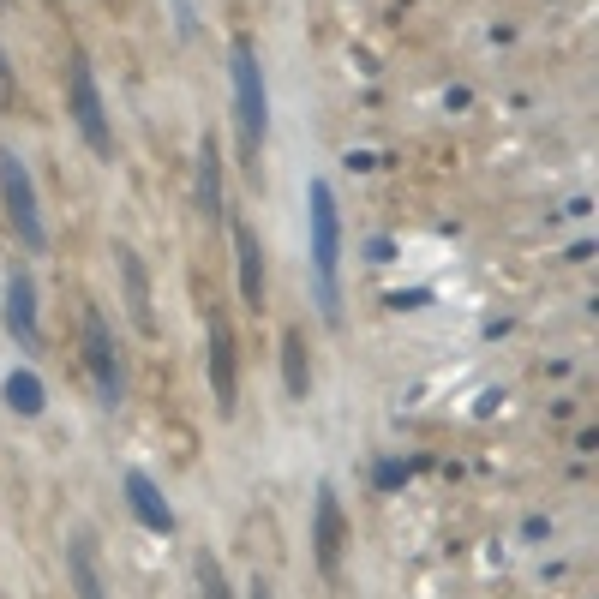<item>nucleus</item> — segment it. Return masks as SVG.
Here are the masks:
<instances>
[{
    "label": "nucleus",
    "mask_w": 599,
    "mask_h": 599,
    "mask_svg": "<svg viewBox=\"0 0 599 599\" xmlns=\"http://www.w3.org/2000/svg\"><path fill=\"white\" fill-rule=\"evenodd\" d=\"M306 216H312V270H318V312L324 324H342V288H336V258H342V222H336V192L324 180L306 186Z\"/></svg>",
    "instance_id": "1"
},
{
    "label": "nucleus",
    "mask_w": 599,
    "mask_h": 599,
    "mask_svg": "<svg viewBox=\"0 0 599 599\" xmlns=\"http://www.w3.org/2000/svg\"><path fill=\"white\" fill-rule=\"evenodd\" d=\"M228 72H234V120H240V150H246V168L258 174V150H264L270 102H264V72H258V54H252V42H234V54H228Z\"/></svg>",
    "instance_id": "2"
},
{
    "label": "nucleus",
    "mask_w": 599,
    "mask_h": 599,
    "mask_svg": "<svg viewBox=\"0 0 599 599\" xmlns=\"http://www.w3.org/2000/svg\"><path fill=\"white\" fill-rule=\"evenodd\" d=\"M0 192H6V216H12V228L24 234V246L42 252L48 228H42V210H36V186H30V174H24V162H18L12 150H0Z\"/></svg>",
    "instance_id": "3"
},
{
    "label": "nucleus",
    "mask_w": 599,
    "mask_h": 599,
    "mask_svg": "<svg viewBox=\"0 0 599 599\" xmlns=\"http://www.w3.org/2000/svg\"><path fill=\"white\" fill-rule=\"evenodd\" d=\"M66 90H72V120H78L84 144H90L96 156H108V150H114V138H108V114H102V96H96V78H90V60H84V54H72Z\"/></svg>",
    "instance_id": "4"
},
{
    "label": "nucleus",
    "mask_w": 599,
    "mask_h": 599,
    "mask_svg": "<svg viewBox=\"0 0 599 599\" xmlns=\"http://www.w3.org/2000/svg\"><path fill=\"white\" fill-rule=\"evenodd\" d=\"M84 360L96 372V390L108 408H120V354H114V336L102 324V312H84Z\"/></svg>",
    "instance_id": "5"
},
{
    "label": "nucleus",
    "mask_w": 599,
    "mask_h": 599,
    "mask_svg": "<svg viewBox=\"0 0 599 599\" xmlns=\"http://www.w3.org/2000/svg\"><path fill=\"white\" fill-rule=\"evenodd\" d=\"M312 552H318L324 576L342 570V504H336V486H318V498H312Z\"/></svg>",
    "instance_id": "6"
},
{
    "label": "nucleus",
    "mask_w": 599,
    "mask_h": 599,
    "mask_svg": "<svg viewBox=\"0 0 599 599\" xmlns=\"http://www.w3.org/2000/svg\"><path fill=\"white\" fill-rule=\"evenodd\" d=\"M210 390H216V414H234V402H240V372H234V336H228L222 318L210 324Z\"/></svg>",
    "instance_id": "7"
},
{
    "label": "nucleus",
    "mask_w": 599,
    "mask_h": 599,
    "mask_svg": "<svg viewBox=\"0 0 599 599\" xmlns=\"http://www.w3.org/2000/svg\"><path fill=\"white\" fill-rule=\"evenodd\" d=\"M6 330H12L24 348H36V288H30L24 270L6 276Z\"/></svg>",
    "instance_id": "8"
},
{
    "label": "nucleus",
    "mask_w": 599,
    "mask_h": 599,
    "mask_svg": "<svg viewBox=\"0 0 599 599\" xmlns=\"http://www.w3.org/2000/svg\"><path fill=\"white\" fill-rule=\"evenodd\" d=\"M126 498H132V510H138V522L150 528V534H174V510L162 504V492H156V480L150 474H126Z\"/></svg>",
    "instance_id": "9"
},
{
    "label": "nucleus",
    "mask_w": 599,
    "mask_h": 599,
    "mask_svg": "<svg viewBox=\"0 0 599 599\" xmlns=\"http://www.w3.org/2000/svg\"><path fill=\"white\" fill-rule=\"evenodd\" d=\"M120 276H126V306H132V324L144 336H156V312H150V282H144V264L132 246H120Z\"/></svg>",
    "instance_id": "10"
},
{
    "label": "nucleus",
    "mask_w": 599,
    "mask_h": 599,
    "mask_svg": "<svg viewBox=\"0 0 599 599\" xmlns=\"http://www.w3.org/2000/svg\"><path fill=\"white\" fill-rule=\"evenodd\" d=\"M234 252H240V294H246V306H264V252H258L252 228H234Z\"/></svg>",
    "instance_id": "11"
},
{
    "label": "nucleus",
    "mask_w": 599,
    "mask_h": 599,
    "mask_svg": "<svg viewBox=\"0 0 599 599\" xmlns=\"http://www.w3.org/2000/svg\"><path fill=\"white\" fill-rule=\"evenodd\" d=\"M198 210L216 222L222 216V162H216V138L198 144Z\"/></svg>",
    "instance_id": "12"
},
{
    "label": "nucleus",
    "mask_w": 599,
    "mask_h": 599,
    "mask_svg": "<svg viewBox=\"0 0 599 599\" xmlns=\"http://www.w3.org/2000/svg\"><path fill=\"white\" fill-rule=\"evenodd\" d=\"M66 570H72L78 599H108V594H102V576H96V558H90V540H84V534H72V546H66Z\"/></svg>",
    "instance_id": "13"
},
{
    "label": "nucleus",
    "mask_w": 599,
    "mask_h": 599,
    "mask_svg": "<svg viewBox=\"0 0 599 599\" xmlns=\"http://www.w3.org/2000/svg\"><path fill=\"white\" fill-rule=\"evenodd\" d=\"M282 384L294 402H306V336L300 330H282Z\"/></svg>",
    "instance_id": "14"
},
{
    "label": "nucleus",
    "mask_w": 599,
    "mask_h": 599,
    "mask_svg": "<svg viewBox=\"0 0 599 599\" xmlns=\"http://www.w3.org/2000/svg\"><path fill=\"white\" fill-rule=\"evenodd\" d=\"M6 408H12V414H24V420H36V414L48 408L42 378H36V372H12V378H6Z\"/></svg>",
    "instance_id": "15"
},
{
    "label": "nucleus",
    "mask_w": 599,
    "mask_h": 599,
    "mask_svg": "<svg viewBox=\"0 0 599 599\" xmlns=\"http://www.w3.org/2000/svg\"><path fill=\"white\" fill-rule=\"evenodd\" d=\"M198 588H204V599H234V588H228V576H222V564L204 552L198 558Z\"/></svg>",
    "instance_id": "16"
},
{
    "label": "nucleus",
    "mask_w": 599,
    "mask_h": 599,
    "mask_svg": "<svg viewBox=\"0 0 599 599\" xmlns=\"http://www.w3.org/2000/svg\"><path fill=\"white\" fill-rule=\"evenodd\" d=\"M402 480H408V468H402V462H378V486H384V492H396Z\"/></svg>",
    "instance_id": "17"
},
{
    "label": "nucleus",
    "mask_w": 599,
    "mask_h": 599,
    "mask_svg": "<svg viewBox=\"0 0 599 599\" xmlns=\"http://www.w3.org/2000/svg\"><path fill=\"white\" fill-rule=\"evenodd\" d=\"M252 599H276V594H270V588H264V576H258V582H252Z\"/></svg>",
    "instance_id": "18"
}]
</instances>
